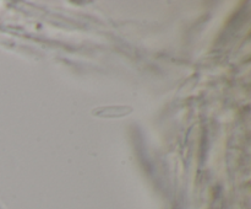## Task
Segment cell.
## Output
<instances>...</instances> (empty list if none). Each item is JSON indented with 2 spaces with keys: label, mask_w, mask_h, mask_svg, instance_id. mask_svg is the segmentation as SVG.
<instances>
[{
  "label": "cell",
  "mask_w": 251,
  "mask_h": 209,
  "mask_svg": "<svg viewBox=\"0 0 251 209\" xmlns=\"http://www.w3.org/2000/svg\"><path fill=\"white\" fill-rule=\"evenodd\" d=\"M131 112L130 107H123V106H110V107L105 108H98V110L93 111L96 116H102V117H120V116H125L126 113Z\"/></svg>",
  "instance_id": "6da1fadb"
}]
</instances>
